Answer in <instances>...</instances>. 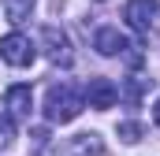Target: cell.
<instances>
[{
  "instance_id": "cell-1",
  "label": "cell",
  "mask_w": 160,
  "mask_h": 156,
  "mask_svg": "<svg viewBox=\"0 0 160 156\" xmlns=\"http://www.w3.org/2000/svg\"><path fill=\"white\" fill-rule=\"evenodd\" d=\"M82 108H86V97L71 82H60L45 93V119L48 123H75L82 115Z\"/></svg>"
},
{
  "instance_id": "cell-2",
  "label": "cell",
  "mask_w": 160,
  "mask_h": 156,
  "mask_svg": "<svg viewBox=\"0 0 160 156\" xmlns=\"http://www.w3.org/2000/svg\"><path fill=\"white\" fill-rule=\"evenodd\" d=\"M34 56H38V48H34V41L26 37V34H8V37H0V60H4V63H11V67H30Z\"/></svg>"
},
{
  "instance_id": "cell-3",
  "label": "cell",
  "mask_w": 160,
  "mask_h": 156,
  "mask_svg": "<svg viewBox=\"0 0 160 156\" xmlns=\"http://www.w3.org/2000/svg\"><path fill=\"white\" fill-rule=\"evenodd\" d=\"M123 15H127V22H130V26H134L138 34H149V30L157 26V15H160V0H127Z\"/></svg>"
},
{
  "instance_id": "cell-4",
  "label": "cell",
  "mask_w": 160,
  "mask_h": 156,
  "mask_svg": "<svg viewBox=\"0 0 160 156\" xmlns=\"http://www.w3.org/2000/svg\"><path fill=\"white\" fill-rule=\"evenodd\" d=\"M86 100H89V108L104 112V108H112V104L119 100V85H116L112 78H89V85H86Z\"/></svg>"
},
{
  "instance_id": "cell-5",
  "label": "cell",
  "mask_w": 160,
  "mask_h": 156,
  "mask_svg": "<svg viewBox=\"0 0 160 156\" xmlns=\"http://www.w3.org/2000/svg\"><path fill=\"white\" fill-rule=\"evenodd\" d=\"M4 104H8V112H11V119H30V112H34V93H30V85H11L8 93H4Z\"/></svg>"
},
{
  "instance_id": "cell-6",
  "label": "cell",
  "mask_w": 160,
  "mask_h": 156,
  "mask_svg": "<svg viewBox=\"0 0 160 156\" xmlns=\"http://www.w3.org/2000/svg\"><path fill=\"white\" fill-rule=\"evenodd\" d=\"M41 37H45V45H48V60H52V63L71 67V41H67V34H63V30L45 26V30H41Z\"/></svg>"
},
{
  "instance_id": "cell-7",
  "label": "cell",
  "mask_w": 160,
  "mask_h": 156,
  "mask_svg": "<svg viewBox=\"0 0 160 156\" xmlns=\"http://www.w3.org/2000/svg\"><path fill=\"white\" fill-rule=\"evenodd\" d=\"M93 48H97L101 56H123V52H127V48H134V45L123 37L116 26H104V30H97V37H93Z\"/></svg>"
},
{
  "instance_id": "cell-8",
  "label": "cell",
  "mask_w": 160,
  "mask_h": 156,
  "mask_svg": "<svg viewBox=\"0 0 160 156\" xmlns=\"http://www.w3.org/2000/svg\"><path fill=\"white\" fill-rule=\"evenodd\" d=\"M104 145H101V134H78L71 145H67V156H101Z\"/></svg>"
},
{
  "instance_id": "cell-9",
  "label": "cell",
  "mask_w": 160,
  "mask_h": 156,
  "mask_svg": "<svg viewBox=\"0 0 160 156\" xmlns=\"http://www.w3.org/2000/svg\"><path fill=\"white\" fill-rule=\"evenodd\" d=\"M34 4L38 0H4V15H8V22H26L30 19V11H34Z\"/></svg>"
},
{
  "instance_id": "cell-10",
  "label": "cell",
  "mask_w": 160,
  "mask_h": 156,
  "mask_svg": "<svg viewBox=\"0 0 160 156\" xmlns=\"http://www.w3.org/2000/svg\"><path fill=\"white\" fill-rule=\"evenodd\" d=\"M119 138L127 141V145H134V141H142V123H119Z\"/></svg>"
},
{
  "instance_id": "cell-11",
  "label": "cell",
  "mask_w": 160,
  "mask_h": 156,
  "mask_svg": "<svg viewBox=\"0 0 160 156\" xmlns=\"http://www.w3.org/2000/svg\"><path fill=\"white\" fill-rule=\"evenodd\" d=\"M15 138V119L11 115H0V145H8Z\"/></svg>"
},
{
  "instance_id": "cell-12",
  "label": "cell",
  "mask_w": 160,
  "mask_h": 156,
  "mask_svg": "<svg viewBox=\"0 0 160 156\" xmlns=\"http://www.w3.org/2000/svg\"><path fill=\"white\" fill-rule=\"evenodd\" d=\"M142 89H145V78H138V82H134L130 89H123V100H127V104H138V97H142Z\"/></svg>"
},
{
  "instance_id": "cell-13",
  "label": "cell",
  "mask_w": 160,
  "mask_h": 156,
  "mask_svg": "<svg viewBox=\"0 0 160 156\" xmlns=\"http://www.w3.org/2000/svg\"><path fill=\"white\" fill-rule=\"evenodd\" d=\"M153 119H157V126H160V100H157V108H153Z\"/></svg>"
}]
</instances>
